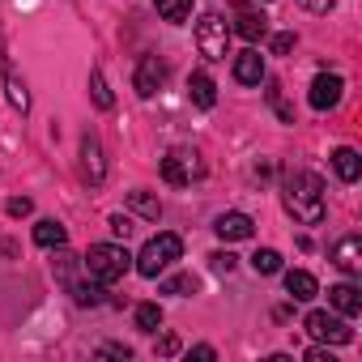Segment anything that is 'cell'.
<instances>
[{
	"instance_id": "33",
	"label": "cell",
	"mask_w": 362,
	"mask_h": 362,
	"mask_svg": "<svg viewBox=\"0 0 362 362\" xmlns=\"http://www.w3.org/2000/svg\"><path fill=\"white\" fill-rule=\"evenodd\" d=\"M337 5V0H303V9H311V13H328Z\"/></svg>"
},
{
	"instance_id": "24",
	"label": "cell",
	"mask_w": 362,
	"mask_h": 362,
	"mask_svg": "<svg viewBox=\"0 0 362 362\" xmlns=\"http://www.w3.org/2000/svg\"><path fill=\"white\" fill-rule=\"evenodd\" d=\"M252 269H256L260 277H273V273H281V256H277L273 247H260V252L252 256Z\"/></svg>"
},
{
	"instance_id": "7",
	"label": "cell",
	"mask_w": 362,
	"mask_h": 362,
	"mask_svg": "<svg viewBox=\"0 0 362 362\" xmlns=\"http://www.w3.org/2000/svg\"><path fill=\"white\" fill-rule=\"evenodd\" d=\"M162 81H166V64H162L158 56H141V64H136V77H132L136 94H141V98H153V94L162 90Z\"/></svg>"
},
{
	"instance_id": "2",
	"label": "cell",
	"mask_w": 362,
	"mask_h": 362,
	"mask_svg": "<svg viewBox=\"0 0 362 362\" xmlns=\"http://www.w3.org/2000/svg\"><path fill=\"white\" fill-rule=\"evenodd\" d=\"M86 269H90L94 281L111 286V281H119V277L132 269V256H128V247H119V243H94V247L86 252Z\"/></svg>"
},
{
	"instance_id": "14",
	"label": "cell",
	"mask_w": 362,
	"mask_h": 362,
	"mask_svg": "<svg viewBox=\"0 0 362 362\" xmlns=\"http://www.w3.org/2000/svg\"><path fill=\"white\" fill-rule=\"evenodd\" d=\"M188 98H192L201 111H209V107L218 103V86H214V77H209V73H192V77H188Z\"/></svg>"
},
{
	"instance_id": "20",
	"label": "cell",
	"mask_w": 362,
	"mask_h": 362,
	"mask_svg": "<svg viewBox=\"0 0 362 362\" xmlns=\"http://www.w3.org/2000/svg\"><path fill=\"white\" fill-rule=\"evenodd\" d=\"M153 9L162 13V22H188L192 18V0H153Z\"/></svg>"
},
{
	"instance_id": "18",
	"label": "cell",
	"mask_w": 362,
	"mask_h": 362,
	"mask_svg": "<svg viewBox=\"0 0 362 362\" xmlns=\"http://www.w3.org/2000/svg\"><path fill=\"white\" fill-rule=\"evenodd\" d=\"M235 30H239L247 43H256V39H264V35H269V18H264V13L243 9V13H239V22H235Z\"/></svg>"
},
{
	"instance_id": "21",
	"label": "cell",
	"mask_w": 362,
	"mask_h": 362,
	"mask_svg": "<svg viewBox=\"0 0 362 362\" xmlns=\"http://www.w3.org/2000/svg\"><path fill=\"white\" fill-rule=\"evenodd\" d=\"M90 94H94V107H98V111H111V107H115V94H111V86H107L103 69H94V73H90Z\"/></svg>"
},
{
	"instance_id": "29",
	"label": "cell",
	"mask_w": 362,
	"mask_h": 362,
	"mask_svg": "<svg viewBox=\"0 0 362 362\" xmlns=\"http://www.w3.org/2000/svg\"><path fill=\"white\" fill-rule=\"evenodd\" d=\"M9 214H13V218H26V214H35V201H30V197H13V201H9Z\"/></svg>"
},
{
	"instance_id": "26",
	"label": "cell",
	"mask_w": 362,
	"mask_h": 362,
	"mask_svg": "<svg viewBox=\"0 0 362 362\" xmlns=\"http://www.w3.org/2000/svg\"><path fill=\"white\" fill-rule=\"evenodd\" d=\"M264 94H269V107L281 115V124H294V107L281 98V86H277V81H269V90H264Z\"/></svg>"
},
{
	"instance_id": "30",
	"label": "cell",
	"mask_w": 362,
	"mask_h": 362,
	"mask_svg": "<svg viewBox=\"0 0 362 362\" xmlns=\"http://www.w3.org/2000/svg\"><path fill=\"white\" fill-rule=\"evenodd\" d=\"M111 235H119V239H128V235H132V222H128L124 214H111Z\"/></svg>"
},
{
	"instance_id": "4",
	"label": "cell",
	"mask_w": 362,
	"mask_h": 362,
	"mask_svg": "<svg viewBox=\"0 0 362 362\" xmlns=\"http://www.w3.org/2000/svg\"><path fill=\"white\" fill-rule=\"evenodd\" d=\"M197 47L205 60H226L230 56V26L222 13H201L197 22Z\"/></svg>"
},
{
	"instance_id": "11",
	"label": "cell",
	"mask_w": 362,
	"mask_h": 362,
	"mask_svg": "<svg viewBox=\"0 0 362 362\" xmlns=\"http://www.w3.org/2000/svg\"><path fill=\"white\" fill-rule=\"evenodd\" d=\"M235 81L239 86H260L264 81V56L256 47H247V52L235 56Z\"/></svg>"
},
{
	"instance_id": "27",
	"label": "cell",
	"mask_w": 362,
	"mask_h": 362,
	"mask_svg": "<svg viewBox=\"0 0 362 362\" xmlns=\"http://www.w3.org/2000/svg\"><path fill=\"white\" fill-rule=\"evenodd\" d=\"M162 294H197V277L192 273H179V277L162 281Z\"/></svg>"
},
{
	"instance_id": "5",
	"label": "cell",
	"mask_w": 362,
	"mask_h": 362,
	"mask_svg": "<svg viewBox=\"0 0 362 362\" xmlns=\"http://www.w3.org/2000/svg\"><path fill=\"white\" fill-rule=\"evenodd\" d=\"M201 175H205V162H201L197 149H170L162 158V179L170 188H188L192 179H201Z\"/></svg>"
},
{
	"instance_id": "13",
	"label": "cell",
	"mask_w": 362,
	"mask_h": 362,
	"mask_svg": "<svg viewBox=\"0 0 362 362\" xmlns=\"http://www.w3.org/2000/svg\"><path fill=\"white\" fill-rule=\"evenodd\" d=\"M286 290H290L294 303H311V298L320 294V281H315L307 269H290V273H286Z\"/></svg>"
},
{
	"instance_id": "28",
	"label": "cell",
	"mask_w": 362,
	"mask_h": 362,
	"mask_svg": "<svg viewBox=\"0 0 362 362\" xmlns=\"http://www.w3.org/2000/svg\"><path fill=\"white\" fill-rule=\"evenodd\" d=\"M209 264H214V273H235V256L230 252H214Z\"/></svg>"
},
{
	"instance_id": "3",
	"label": "cell",
	"mask_w": 362,
	"mask_h": 362,
	"mask_svg": "<svg viewBox=\"0 0 362 362\" xmlns=\"http://www.w3.org/2000/svg\"><path fill=\"white\" fill-rule=\"evenodd\" d=\"M179 252H184V239L170 235V230H162V235H153V239L141 247L136 273H141V277H158V273H166V269L179 260Z\"/></svg>"
},
{
	"instance_id": "9",
	"label": "cell",
	"mask_w": 362,
	"mask_h": 362,
	"mask_svg": "<svg viewBox=\"0 0 362 362\" xmlns=\"http://www.w3.org/2000/svg\"><path fill=\"white\" fill-rule=\"evenodd\" d=\"M332 264H337L341 273L358 277V273H362V239H358V235L337 239V247H332Z\"/></svg>"
},
{
	"instance_id": "1",
	"label": "cell",
	"mask_w": 362,
	"mask_h": 362,
	"mask_svg": "<svg viewBox=\"0 0 362 362\" xmlns=\"http://www.w3.org/2000/svg\"><path fill=\"white\" fill-rule=\"evenodd\" d=\"M286 209H290L294 222L320 226V222H324V179L311 175V170L286 175Z\"/></svg>"
},
{
	"instance_id": "6",
	"label": "cell",
	"mask_w": 362,
	"mask_h": 362,
	"mask_svg": "<svg viewBox=\"0 0 362 362\" xmlns=\"http://www.w3.org/2000/svg\"><path fill=\"white\" fill-rule=\"evenodd\" d=\"M303 328H307L315 341H324V345H349V341H354V328H349L341 315H328V311H311V315L303 320Z\"/></svg>"
},
{
	"instance_id": "16",
	"label": "cell",
	"mask_w": 362,
	"mask_h": 362,
	"mask_svg": "<svg viewBox=\"0 0 362 362\" xmlns=\"http://www.w3.org/2000/svg\"><path fill=\"white\" fill-rule=\"evenodd\" d=\"M332 170H337V179H345V184H358V175H362V158H358V149L341 145V149L332 153Z\"/></svg>"
},
{
	"instance_id": "12",
	"label": "cell",
	"mask_w": 362,
	"mask_h": 362,
	"mask_svg": "<svg viewBox=\"0 0 362 362\" xmlns=\"http://www.w3.org/2000/svg\"><path fill=\"white\" fill-rule=\"evenodd\" d=\"M214 230H218L226 243H243V239L256 235V222H252L247 214H222V218L214 222Z\"/></svg>"
},
{
	"instance_id": "10",
	"label": "cell",
	"mask_w": 362,
	"mask_h": 362,
	"mask_svg": "<svg viewBox=\"0 0 362 362\" xmlns=\"http://www.w3.org/2000/svg\"><path fill=\"white\" fill-rule=\"evenodd\" d=\"M81 170H86L90 184H103V179H107L103 145H98V136H94V132H86V136H81Z\"/></svg>"
},
{
	"instance_id": "19",
	"label": "cell",
	"mask_w": 362,
	"mask_h": 362,
	"mask_svg": "<svg viewBox=\"0 0 362 362\" xmlns=\"http://www.w3.org/2000/svg\"><path fill=\"white\" fill-rule=\"evenodd\" d=\"M35 243H39V247H64V243H69V230H64L60 222L47 218V222L35 226Z\"/></svg>"
},
{
	"instance_id": "15",
	"label": "cell",
	"mask_w": 362,
	"mask_h": 362,
	"mask_svg": "<svg viewBox=\"0 0 362 362\" xmlns=\"http://www.w3.org/2000/svg\"><path fill=\"white\" fill-rule=\"evenodd\" d=\"M0 73H5V90H9V107L26 115V111H30V94H26V86H22V77H18V73L9 69V60H5V56H0Z\"/></svg>"
},
{
	"instance_id": "34",
	"label": "cell",
	"mask_w": 362,
	"mask_h": 362,
	"mask_svg": "<svg viewBox=\"0 0 362 362\" xmlns=\"http://www.w3.org/2000/svg\"><path fill=\"white\" fill-rule=\"evenodd\" d=\"M307 362H337V358H332L324 345H315V349H307Z\"/></svg>"
},
{
	"instance_id": "35",
	"label": "cell",
	"mask_w": 362,
	"mask_h": 362,
	"mask_svg": "<svg viewBox=\"0 0 362 362\" xmlns=\"http://www.w3.org/2000/svg\"><path fill=\"white\" fill-rule=\"evenodd\" d=\"M158 354H179V337H162L158 341Z\"/></svg>"
},
{
	"instance_id": "22",
	"label": "cell",
	"mask_w": 362,
	"mask_h": 362,
	"mask_svg": "<svg viewBox=\"0 0 362 362\" xmlns=\"http://www.w3.org/2000/svg\"><path fill=\"white\" fill-rule=\"evenodd\" d=\"M73 303L77 307H98L103 303V281H73Z\"/></svg>"
},
{
	"instance_id": "31",
	"label": "cell",
	"mask_w": 362,
	"mask_h": 362,
	"mask_svg": "<svg viewBox=\"0 0 362 362\" xmlns=\"http://www.w3.org/2000/svg\"><path fill=\"white\" fill-rule=\"evenodd\" d=\"M290 47H294V35H290V30H281V35L273 39V56H286Z\"/></svg>"
},
{
	"instance_id": "8",
	"label": "cell",
	"mask_w": 362,
	"mask_h": 362,
	"mask_svg": "<svg viewBox=\"0 0 362 362\" xmlns=\"http://www.w3.org/2000/svg\"><path fill=\"white\" fill-rule=\"evenodd\" d=\"M341 90H345V81H341L337 73H320V77L311 81V94H307V98H311L315 111H332V107L341 103Z\"/></svg>"
},
{
	"instance_id": "32",
	"label": "cell",
	"mask_w": 362,
	"mask_h": 362,
	"mask_svg": "<svg viewBox=\"0 0 362 362\" xmlns=\"http://www.w3.org/2000/svg\"><path fill=\"white\" fill-rule=\"evenodd\" d=\"M98 354H103V358H124V362L132 358V349H128V345H103Z\"/></svg>"
},
{
	"instance_id": "23",
	"label": "cell",
	"mask_w": 362,
	"mask_h": 362,
	"mask_svg": "<svg viewBox=\"0 0 362 362\" xmlns=\"http://www.w3.org/2000/svg\"><path fill=\"white\" fill-rule=\"evenodd\" d=\"M128 205H132L141 218H149V222L162 218V205H158V197H149V192H128Z\"/></svg>"
},
{
	"instance_id": "25",
	"label": "cell",
	"mask_w": 362,
	"mask_h": 362,
	"mask_svg": "<svg viewBox=\"0 0 362 362\" xmlns=\"http://www.w3.org/2000/svg\"><path fill=\"white\" fill-rule=\"evenodd\" d=\"M136 328L141 332H158L162 328V307L158 303H141L136 307Z\"/></svg>"
},
{
	"instance_id": "17",
	"label": "cell",
	"mask_w": 362,
	"mask_h": 362,
	"mask_svg": "<svg viewBox=\"0 0 362 362\" xmlns=\"http://www.w3.org/2000/svg\"><path fill=\"white\" fill-rule=\"evenodd\" d=\"M328 298H332V307L349 320V315H358L362 311V294H358V286H349V281H341V286H332L328 290Z\"/></svg>"
},
{
	"instance_id": "36",
	"label": "cell",
	"mask_w": 362,
	"mask_h": 362,
	"mask_svg": "<svg viewBox=\"0 0 362 362\" xmlns=\"http://www.w3.org/2000/svg\"><path fill=\"white\" fill-rule=\"evenodd\" d=\"M192 358H201V362H214L218 354H214V345H197V349H192Z\"/></svg>"
}]
</instances>
